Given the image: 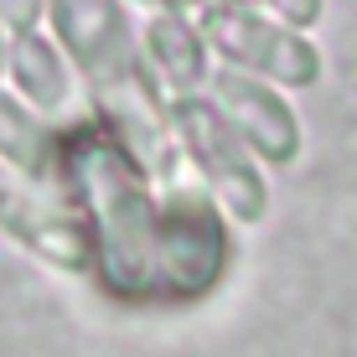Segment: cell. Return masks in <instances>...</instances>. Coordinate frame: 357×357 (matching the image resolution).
Masks as SVG:
<instances>
[{
    "mask_svg": "<svg viewBox=\"0 0 357 357\" xmlns=\"http://www.w3.org/2000/svg\"><path fill=\"white\" fill-rule=\"evenodd\" d=\"M57 171L89 223V275L114 301H197L223 280V207L213 197H161L155 171L104 114L63 125Z\"/></svg>",
    "mask_w": 357,
    "mask_h": 357,
    "instance_id": "obj_1",
    "label": "cell"
},
{
    "mask_svg": "<svg viewBox=\"0 0 357 357\" xmlns=\"http://www.w3.org/2000/svg\"><path fill=\"white\" fill-rule=\"evenodd\" d=\"M171 135L197 166L207 197L233 218V223H259L269 207V187L259 176L254 145L238 135V125L213 104L207 93H176L171 98Z\"/></svg>",
    "mask_w": 357,
    "mask_h": 357,
    "instance_id": "obj_2",
    "label": "cell"
},
{
    "mask_svg": "<svg viewBox=\"0 0 357 357\" xmlns=\"http://www.w3.org/2000/svg\"><path fill=\"white\" fill-rule=\"evenodd\" d=\"M202 36L218 63L243 68L254 78H269L280 89H311L321 78V52L301 26L285 16H264L254 0H213L202 6Z\"/></svg>",
    "mask_w": 357,
    "mask_h": 357,
    "instance_id": "obj_3",
    "label": "cell"
},
{
    "mask_svg": "<svg viewBox=\"0 0 357 357\" xmlns=\"http://www.w3.org/2000/svg\"><path fill=\"white\" fill-rule=\"evenodd\" d=\"M0 228L52 269L89 275V223L63 171H21L0 161Z\"/></svg>",
    "mask_w": 357,
    "mask_h": 357,
    "instance_id": "obj_4",
    "label": "cell"
},
{
    "mask_svg": "<svg viewBox=\"0 0 357 357\" xmlns=\"http://www.w3.org/2000/svg\"><path fill=\"white\" fill-rule=\"evenodd\" d=\"M207 98H213L233 125H238V135L254 145V155H259V161L290 166L295 155H301V119H295V109L285 104L280 83L218 63L213 78H207Z\"/></svg>",
    "mask_w": 357,
    "mask_h": 357,
    "instance_id": "obj_5",
    "label": "cell"
},
{
    "mask_svg": "<svg viewBox=\"0 0 357 357\" xmlns=\"http://www.w3.org/2000/svg\"><path fill=\"white\" fill-rule=\"evenodd\" d=\"M140 57L145 68L155 73V83L166 89V98L176 93H207V78H213V47H207L202 26L187 16V10H151L140 26Z\"/></svg>",
    "mask_w": 357,
    "mask_h": 357,
    "instance_id": "obj_6",
    "label": "cell"
},
{
    "mask_svg": "<svg viewBox=\"0 0 357 357\" xmlns=\"http://www.w3.org/2000/svg\"><path fill=\"white\" fill-rule=\"evenodd\" d=\"M6 78H10V89L26 98L31 109H42L47 119L63 114V109L73 104L68 52L57 42H47L36 26L10 31V42H6Z\"/></svg>",
    "mask_w": 357,
    "mask_h": 357,
    "instance_id": "obj_7",
    "label": "cell"
},
{
    "mask_svg": "<svg viewBox=\"0 0 357 357\" xmlns=\"http://www.w3.org/2000/svg\"><path fill=\"white\" fill-rule=\"evenodd\" d=\"M0 161L21 171H57L63 161V125L31 109L16 89H0Z\"/></svg>",
    "mask_w": 357,
    "mask_h": 357,
    "instance_id": "obj_8",
    "label": "cell"
},
{
    "mask_svg": "<svg viewBox=\"0 0 357 357\" xmlns=\"http://www.w3.org/2000/svg\"><path fill=\"white\" fill-rule=\"evenodd\" d=\"M0 16H6V31H26L47 16V0H0Z\"/></svg>",
    "mask_w": 357,
    "mask_h": 357,
    "instance_id": "obj_9",
    "label": "cell"
},
{
    "mask_svg": "<svg viewBox=\"0 0 357 357\" xmlns=\"http://www.w3.org/2000/svg\"><path fill=\"white\" fill-rule=\"evenodd\" d=\"M269 6H275V16H285L290 26H311L326 0H269Z\"/></svg>",
    "mask_w": 357,
    "mask_h": 357,
    "instance_id": "obj_10",
    "label": "cell"
},
{
    "mask_svg": "<svg viewBox=\"0 0 357 357\" xmlns=\"http://www.w3.org/2000/svg\"><path fill=\"white\" fill-rule=\"evenodd\" d=\"M6 42H10V31H6V16H0V78H6Z\"/></svg>",
    "mask_w": 357,
    "mask_h": 357,
    "instance_id": "obj_11",
    "label": "cell"
}]
</instances>
